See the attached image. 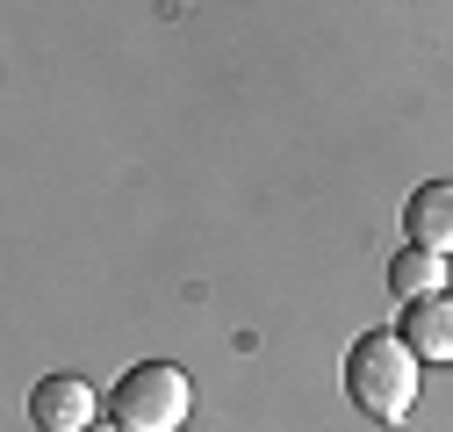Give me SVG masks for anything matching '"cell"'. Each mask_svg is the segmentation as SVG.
I'll use <instances>...</instances> for the list:
<instances>
[{
  "mask_svg": "<svg viewBox=\"0 0 453 432\" xmlns=\"http://www.w3.org/2000/svg\"><path fill=\"white\" fill-rule=\"evenodd\" d=\"M425 390V360L403 346V332H360L346 353V397L374 425H403Z\"/></svg>",
  "mask_w": 453,
  "mask_h": 432,
  "instance_id": "1",
  "label": "cell"
},
{
  "mask_svg": "<svg viewBox=\"0 0 453 432\" xmlns=\"http://www.w3.org/2000/svg\"><path fill=\"white\" fill-rule=\"evenodd\" d=\"M195 411V382L173 360H137L116 390H108V418L123 432H180Z\"/></svg>",
  "mask_w": 453,
  "mask_h": 432,
  "instance_id": "2",
  "label": "cell"
},
{
  "mask_svg": "<svg viewBox=\"0 0 453 432\" xmlns=\"http://www.w3.org/2000/svg\"><path fill=\"white\" fill-rule=\"evenodd\" d=\"M29 425L36 432H87V425H101V404L80 374H43L29 390Z\"/></svg>",
  "mask_w": 453,
  "mask_h": 432,
  "instance_id": "3",
  "label": "cell"
},
{
  "mask_svg": "<svg viewBox=\"0 0 453 432\" xmlns=\"http://www.w3.org/2000/svg\"><path fill=\"white\" fill-rule=\"evenodd\" d=\"M403 238H411L418 252L453 259V181H425V188H411V202H403Z\"/></svg>",
  "mask_w": 453,
  "mask_h": 432,
  "instance_id": "4",
  "label": "cell"
},
{
  "mask_svg": "<svg viewBox=\"0 0 453 432\" xmlns=\"http://www.w3.org/2000/svg\"><path fill=\"white\" fill-rule=\"evenodd\" d=\"M403 346L418 353V360H432V367H446L453 360V289H439V296H425V303H403Z\"/></svg>",
  "mask_w": 453,
  "mask_h": 432,
  "instance_id": "5",
  "label": "cell"
},
{
  "mask_svg": "<svg viewBox=\"0 0 453 432\" xmlns=\"http://www.w3.org/2000/svg\"><path fill=\"white\" fill-rule=\"evenodd\" d=\"M388 289L403 296V303L439 296V289H446V259H439V252H418V245H411V252H395V259H388Z\"/></svg>",
  "mask_w": 453,
  "mask_h": 432,
  "instance_id": "6",
  "label": "cell"
},
{
  "mask_svg": "<svg viewBox=\"0 0 453 432\" xmlns=\"http://www.w3.org/2000/svg\"><path fill=\"white\" fill-rule=\"evenodd\" d=\"M87 432H123V425H116V418H101V425H87Z\"/></svg>",
  "mask_w": 453,
  "mask_h": 432,
  "instance_id": "7",
  "label": "cell"
}]
</instances>
